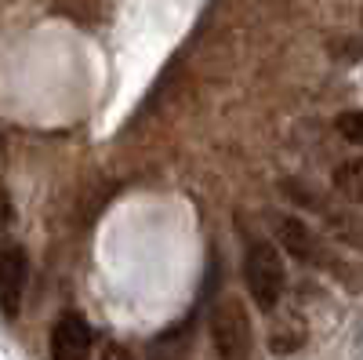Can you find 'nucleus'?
Here are the masks:
<instances>
[{
    "label": "nucleus",
    "instance_id": "obj_1",
    "mask_svg": "<svg viewBox=\"0 0 363 360\" xmlns=\"http://www.w3.org/2000/svg\"><path fill=\"white\" fill-rule=\"evenodd\" d=\"M207 327H211L215 353L222 360H251L255 327H251V313L240 295H222L207 313Z\"/></svg>",
    "mask_w": 363,
    "mask_h": 360
},
{
    "label": "nucleus",
    "instance_id": "obj_2",
    "mask_svg": "<svg viewBox=\"0 0 363 360\" xmlns=\"http://www.w3.org/2000/svg\"><path fill=\"white\" fill-rule=\"evenodd\" d=\"M244 284L255 298V306L272 313L284 295V284H287V266H284V255L277 244L269 240H258V244L247 248L244 255Z\"/></svg>",
    "mask_w": 363,
    "mask_h": 360
},
{
    "label": "nucleus",
    "instance_id": "obj_3",
    "mask_svg": "<svg viewBox=\"0 0 363 360\" xmlns=\"http://www.w3.org/2000/svg\"><path fill=\"white\" fill-rule=\"evenodd\" d=\"M272 226H277V236H280V244H284V251H287L291 258L309 262V266H335V258L323 251L320 236H316L306 222H301V219L284 215V219H277Z\"/></svg>",
    "mask_w": 363,
    "mask_h": 360
},
{
    "label": "nucleus",
    "instance_id": "obj_4",
    "mask_svg": "<svg viewBox=\"0 0 363 360\" xmlns=\"http://www.w3.org/2000/svg\"><path fill=\"white\" fill-rule=\"evenodd\" d=\"M95 346V332L80 313H62L51 327V360H87Z\"/></svg>",
    "mask_w": 363,
    "mask_h": 360
},
{
    "label": "nucleus",
    "instance_id": "obj_5",
    "mask_svg": "<svg viewBox=\"0 0 363 360\" xmlns=\"http://www.w3.org/2000/svg\"><path fill=\"white\" fill-rule=\"evenodd\" d=\"M29 280V258L22 248H4L0 251V313L4 317H18L22 310V291Z\"/></svg>",
    "mask_w": 363,
    "mask_h": 360
},
{
    "label": "nucleus",
    "instance_id": "obj_6",
    "mask_svg": "<svg viewBox=\"0 0 363 360\" xmlns=\"http://www.w3.org/2000/svg\"><path fill=\"white\" fill-rule=\"evenodd\" d=\"M330 178H335V190H338L349 204H359V207H363V157L342 160Z\"/></svg>",
    "mask_w": 363,
    "mask_h": 360
},
{
    "label": "nucleus",
    "instance_id": "obj_7",
    "mask_svg": "<svg viewBox=\"0 0 363 360\" xmlns=\"http://www.w3.org/2000/svg\"><path fill=\"white\" fill-rule=\"evenodd\" d=\"M301 342H306V324H301V317L298 313H291L287 317V324L280 320L277 327H272V335H269V346H272V353H291V349H298Z\"/></svg>",
    "mask_w": 363,
    "mask_h": 360
},
{
    "label": "nucleus",
    "instance_id": "obj_8",
    "mask_svg": "<svg viewBox=\"0 0 363 360\" xmlns=\"http://www.w3.org/2000/svg\"><path fill=\"white\" fill-rule=\"evenodd\" d=\"M186 335H189V324H182L178 332H167L153 342V349H149V360H186L189 346H186Z\"/></svg>",
    "mask_w": 363,
    "mask_h": 360
},
{
    "label": "nucleus",
    "instance_id": "obj_9",
    "mask_svg": "<svg viewBox=\"0 0 363 360\" xmlns=\"http://www.w3.org/2000/svg\"><path fill=\"white\" fill-rule=\"evenodd\" d=\"M335 128L342 138H349L352 146H363V109H345L335 116Z\"/></svg>",
    "mask_w": 363,
    "mask_h": 360
},
{
    "label": "nucleus",
    "instance_id": "obj_10",
    "mask_svg": "<svg viewBox=\"0 0 363 360\" xmlns=\"http://www.w3.org/2000/svg\"><path fill=\"white\" fill-rule=\"evenodd\" d=\"M99 360H135L131 356V349L128 346H120V342H109L102 353H99Z\"/></svg>",
    "mask_w": 363,
    "mask_h": 360
},
{
    "label": "nucleus",
    "instance_id": "obj_11",
    "mask_svg": "<svg viewBox=\"0 0 363 360\" xmlns=\"http://www.w3.org/2000/svg\"><path fill=\"white\" fill-rule=\"evenodd\" d=\"M11 219H15V212H11V197L0 190V233H4L8 226H11Z\"/></svg>",
    "mask_w": 363,
    "mask_h": 360
},
{
    "label": "nucleus",
    "instance_id": "obj_12",
    "mask_svg": "<svg viewBox=\"0 0 363 360\" xmlns=\"http://www.w3.org/2000/svg\"><path fill=\"white\" fill-rule=\"evenodd\" d=\"M0 149H4V138H0Z\"/></svg>",
    "mask_w": 363,
    "mask_h": 360
},
{
    "label": "nucleus",
    "instance_id": "obj_13",
    "mask_svg": "<svg viewBox=\"0 0 363 360\" xmlns=\"http://www.w3.org/2000/svg\"><path fill=\"white\" fill-rule=\"evenodd\" d=\"M359 22H363V15H359Z\"/></svg>",
    "mask_w": 363,
    "mask_h": 360
}]
</instances>
